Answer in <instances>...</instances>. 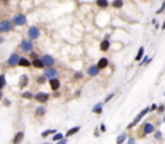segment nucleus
Instances as JSON below:
<instances>
[{"label":"nucleus","instance_id":"nucleus-1","mask_svg":"<svg viewBox=\"0 0 165 144\" xmlns=\"http://www.w3.org/2000/svg\"><path fill=\"white\" fill-rule=\"evenodd\" d=\"M149 111H151L149 107H144V109H143V111H141V112H140V114H138V115H136V117L133 119V122H132V123H130V125L127 127V130H133V128H135V127L138 125L140 122H141V120H143V119H144L146 115L149 114Z\"/></svg>","mask_w":165,"mask_h":144},{"label":"nucleus","instance_id":"nucleus-2","mask_svg":"<svg viewBox=\"0 0 165 144\" xmlns=\"http://www.w3.org/2000/svg\"><path fill=\"white\" fill-rule=\"evenodd\" d=\"M19 50H21L23 53H29V51H32V50H34V43H32V40L27 39V37L23 39V40L19 42Z\"/></svg>","mask_w":165,"mask_h":144},{"label":"nucleus","instance_id":"nucleus-3","mask_svg":"<svg viewBox=\"0 0 165 144\" xmlns=\"http://www.w3.org/2000/svg\"><path fill=\"white\" fill-rule=\"evenodd\" d=\"M34 99L37 101L39 104H47L50 99H52V96H50V93H45V91H37L34 93Z\"/></svg>","mask_w":165,"mask_h":144},{"label":"nucleus","instance_id":"nucleus-4","mask_svg":"<svg viewBox=\"0 0 165 144\" xmlns=\"http://www.w3.org/2000/svg\"><path fill=\"white\" fill-rule=\"evenodd\" d=\"M11 23H13V26L21 27V26H26L27 24V18H26V14H23V13H16L15 16L11 18Z\"/></svg>","mask_w":165,"mask_h":144},{"label":"nucleus","instance_id":"nucleus-5","mask_svg":"<svg viewBox=\"0 0 165 144\" xmlns=\"http://www.w3.org/2000/svg\"><path fill=\"white\" fill-rule=\"evenodd\" d=\"M154 131H155V125L152 123V122H144V123H143V131H141L143 136H149Z\"/></svg>","mask_w":165,"mask_h":144},{"label":"nucleus","instance_id":"nucleus-6","mask_svg":"<svg viewBox=\"0 0 165 144\" xmlns=\"http://www.w3.org/2000/svg\"><path fill=\"white\" fill-rule=\"evenodd\" d=\"M40 37V29L37 26H31L29 29H27V39H31L32 42L37 40Z\"/></svg>","mask_w":165,"mask_h":144},{"label":"nucleus","instance_id":"nucleus-7","mask_svg":"<svg viewBox=\"0 0 165 144\" xmlns=\"http://www.w3.org/2000/svg\"><path fill=\"white\" fill-rule=\"evenodd\" d=\"M19 58H21V55L19 53H11L10 55V58H8V59H6V66H8V67H16L18 66V63H19Z\"/></svg>","mask_w":165,"mask_h":144},{"label":"nucleus","instance_id":"nucleus-8","mask_svg":"<svg viewBox=\"0 0 165 144\" xmlns=\"http://www.w3.org/2000/svg\"><path fill=\"white\" fill-rule=\"evenodd\" d=\"M13 23L8 19H3V21H0V34H3V32H11L13 31Z\"/></svg>","mask_w":165,"mask_h":144},{"label":"nucleus","instance_id":"nucleus-9","mask_svg":"<svg viewBox=\"0 0 165 144\" xmlns=\"http://www.w3.org/2000/svg\"><path fill=\"white\" fill-rule=\"evenodd\" d=\"M40 59H42V63H44V66L45 67H53L55 66V58L52 56V55H42L40 56Z\"/></svg>","mask_w":165,"mask_h":144},{"label":"nucleus","instance_id":"nucleus-10","mask_svg":"<svg viewBox=\"0 0 165 144\" xmlns=\"http://www.w3.org/2000/svg\"><path fill=\"white\" fill-rule=\"evenodd\" d=\"M44 75L47 80H50V78H55V77H58V69H56L55 66L53 67H45L44 69Z\"/></svg>","mask_w":165,"mask_h":144},{"label":"nucleus","instance_id":"nucleus-11","mask_svg":"<svg viewBox=\"0 0 165 144\" xmlns=\"http://www.w3.org/2000/svg\"><path fill=\"white\" fill-rule=\"evenodd\" d=\"M99 72H101V69H99L96 64H91V66H88V69H87V75L88 77H96V75H99Z\"/></svg>","mask_w":165,"mask_h":144},{"label":"nucleus","instance_id":"nucleus-12","mask_svg":"<svg viewBox=\"0 0 165 144\" xmlns=\"http://www.w3.org/2000/svg\"><path fill=\"white\" fill-rule=\"evenodd\" d=\"M48 85L52 86V90H53V91H58V90L61 88V80H59L58 77H55V78H50V80H48Z\"/></svg>","mask_w":165,"mask_h":144},{"label":"nucleus","instance_id":"nucleus-13","mask_svg":"<svg viewBox=\"0 0 165 144\" xmlns=\"http://www.w3.org/2000/svg\"><path fill=\"white\" fill-rule=\"evenodd\" d=\"M109 48H111V39L104 37L101 42H99V50H101V51H107Z\"/></svg>","mask_w":165,"mask_h":144},{"label":"nucleus","instance_id":"nucleus-14","mask_svg":"<svg viewBox=\"0 0 165 144\" xmlns=\"http://www.w3.org/2000/svg\"><path fill=\"white\" fill-rule=\"evenodd\" d=\"M27 85H29V77H27L26 74H23V75L19 77V82H18V86H19L21 90H24V88H26Z\"/></svg>","mask_w":165,"mask_h":144},{"label":"nucleus","instance_id":"nucleus-15","mask_svg":"<svg viewBox=\"0 0 165 144\" xmlns=\"http://www.w3.org/2000/svg\"><path fill=\"white\" fill-rule=\"evenodd\" d=\"M18 66H19V67H32V63H31L29 58L21 56V58H19V63H18Z\"/></svg>","mask_w":165,"mask_h":144},{"label":"nucleus","instance_id":"nucleus-16","mask_svg":"<svg viewBox=\"0 0 165 144\" xmlns=\"http://www.w3.org/2000/svg\"><path fill=\"white\" fill-rule=\"evenodd\" d=\"M31 63H32V67H34V69H45L44 63H42V59H40V56H37V58H34V59H31Z\"/></svg>","mask_w":165,"mask_h":144},{"label":"nucleus","instance_id":"nucleus-17","mask_svg":"<svg viewBox=\"0 0 165 144\" xmlns=\"http://www.w3.org/2000/svg\"><path fill=\"white\" fill-rule=\"evenodd\" d=\"M80 130H82V127H80V125H75V127H72V128H69L67 131H66V135H64V136H66V138H71V136L77 135L79 131H80Z\"/></svg>","mask_w":165,"mask_h":144},{"label":"nucleus","instance_id":"nucleus-18","mask_svg":"<svg viewBox=\"0 0 165 144\" xmlns=\"http://www.w3.org/2000/svg\"><path fill=\"white\" fill-rule=\"evenodd\" d=\"M96 66L99 67V69H106V67H109V59L107 58H99V61L96 63Z\"/></svg>","mask_w":165,"mask_h":144},{"label":"nucleus","instance_id":"nucleus-19","mask_svg":"<svg viewBox=\"0 0 165 144\" xmlns=\"http://www.w3.org/2000/svg\"><path fill=\"white\" fill-rule=\"evenodd\" d=\"M103 107H104V103H96L95 106H93L91 112L95 115H99V114H103Z\"/></svg>","mask_w":165,"mask_h":144},{"label":"nucleus","instance_id":"nucleus-20","mask_svg":"<svg viewBox=\"0 0 165 144\" xmlns=\"http://www.w3.org/2000/svg\"><path fill=\"white\" fill-rule=\"evenodd\" d=\"M23 139H24V131H18L16 135H15V138H13V144H21L23 142Z\"/></svg>","mask_w":165,"mask_h":144},{"label":"nucleus","instance_id":"nucleus-21","mask_svg":"<svg viewBox=\"0 0 165 144\" xmlns=\"http://www.w3.org/2000/svg\"><path fill=\"white\" fill-rule=\"evenodd\" d=\"M47 114V109H45V104H40L37 109H35V117H44Z\"/></svg>","mask_w":165,"mask_h":144},{"label":"nucleus","instance_id":"nucleus-22","mask_svg":"<svg viewBox=\"0 0 165 144\" xmlns=\"http://www.w3.org/2000/svg\"><path fill=\"white\" fill-rule=\"evenodd\" d=\"M96 5H98V8L99 10H106V8H109V0H96Z\"/></svg>","mask_w":165,"mask_h":144},{"label":"nucleus","instance_id":"nucleus-23","mask_svg":"<svg viewBox=\"0 0 165 144\" xmlns=\"http://www.w3.org/2000/svg\"><path fill=\"white\" fill-rule=\"evenodd\" d=\"M127 138H128V135H127V131H122V133H120V135L117 136V139H116V144H125Z\"/></svg>","mask_w":165,"mask_h":144},{"label":"nucleus","instance_id":"nucleus-24","mask_svg":"<svg viewBox=\"0 0 165 144\" xmlns=\"http://www.w3.org/2000/svg\"><path fill=\"white\" fill-rule=\"evenodd\" d=\"M124 0H112V8H116V10H122V8H124Z\"/></svg>","mask_w":165,"mask_h":144},{"label":"nucleus","instance_id":"nucleus-25","mask_svg":"<svg viewBox=\"0 0 165 144\" xmlns=\"http://www.w3.org/2000/svg\"><path fill=\"white\" fill-rule=\"evenodd\" d=\"M152 61V56H143V59L138 63V66H141V67H144V66H148V64Z\"/></svg>","mask_w":165,"mask_h":144},{"label":"nucleus","instance_id":"nucleus-26","mask_svg":"<svg viewBox=\"0 0 165 144\" xmlns=\"http://www.w3.org/2000/svg\"><path fill=\"white\" fill-rule=\"evenodd\" d=\"M143 56H144V47H141V48L138 50V53H136V56H135V61L140 63V61L143 59Z\"/></svg>","mask_w":165,"mask_h":144},{"label":"nucleus","instance_id":"nucleus-27","mask_svg":"<svg viewBox=\"0 0 165 144\" xmlns=\"http://www.w3.org/2000/svg\"><path fill=\"white\" fill-rule=\"evenodd\" d=\"M52 136H53V138H52V141H53V142H58V141H61V139L64 138V135H63V133H58V131L53 133Z\"/></svg>","mask_w":165,"mask_h":144},{"label":"nucleus","instance_id":"nucleus-28","mask_svg":"<svg viewBox=\"0 0 165 144\" xmlns=\"http://www.w3.org/2000/svg\"><path fill=\"white\" fill-rule=\"evenodd\" d=\"M53 133H56V130L48 128V130H45V131H42V138H48V136H52Z\"/></svg>","mask_w":165,"mask_h":144},{"label":"nucleus","instance_id":"nucleus-29","mask_svg":"<svg viewBox=\"0 0 165 144\" xmlns=\"http://www.w3.org/2000/svg\"><path fill=\"white\" fill-rule=\"evenodd\" d=\"M5 86H6V75L0 74V90H3Z\"/></svg>","mask_w":165,"mask_h":144},{"label":"nucleus","instance_id":"nucleus-30","mask_svg":"<svg viewBox=\"0 0 165 144\" xmlns=\"http://www.w3.org/2000/svg\"><path fill=\"white\" fill-rule=\"evenodd\" d=\"M152 135H154V138H155L157 141H162V139H163V136H162V131H160V130H155V131H154Z\"/></svg>","mask_w":165,"mask_h":144},{"label":"nucleus","instance_id":"nucleus-31","mask_svg":"<svg viewBox=\"0 0 165 144\" xmlns=\"http://www.w3.org/2000/svg\"><path fill=\"white\" fill-rule=\"evenodd\" d=\"M23 98L24 99H34V93H31V91H23Z\"/></svg>","mask_w":165,"mask_h":144},{"label":"nucleus","instance_id":"nucleus-32","mask_svg":"<svg viewBox=\"0 0 165 144\" xmlns=\"http://www.w3.org/2000/svg\"><path fill=\"white\" fill-rule=\"evenodd\" d=\"M45 82H48V80H47V78H45V75H44V74H42V75H39V77H37V83H39V85H44Z\"/></svg>","mask_w":165,"mask_h":144},{"label":"nucleus","instance_id":"nucleus-33","mask_svg":"<svg viewBox=\"0 0 165 144\" xmlns=\"http://www.w3.org/2000/svg\"><path fill=\"white\" fill-rule=\"evenodd\" d=\"M125 144H136V139H135V136H128Z\"/></svg>","mask_w":165,"mask_h":144},{"label":"nucleus","instance_id":"nucleus-34","mask_svg":"<svg viewBox=\"0 0 165 144\" xmlns=\"http://www.w3.org/2000/svg\"><path fill=\"white\" fill-rule=\"evenodd\" d=\"M114 96H116V93H109V95L106 96V99H104V103H109V101H112V99H114Z\"/></svg>","mask_w":165,"mask_h":144},{"label":"nucleus","instance_id":"nucleus-35","mask_svg":"<svg viewBox=\"0 0 165 144\" xmlns=\"http://www.w3.org/2000/svg\"><path fill=\"white\" fill-rule=\"evenodd\" d=\"M157 112H159V114H163V112H165V104H159V106H157Z\"/></svg>","mask_w":165,"mask_h":144},{"label":"nucleus","instance_id":"nucleus-36","mask_svg":"<svg viewBox=\"0 0 165 144\" xmlns=\"http://www.w3.org/2000/svg\"><path fill=\"white\" fill-rule=\"evenodd\" d=\"M162 13H165V2L160 5V8L159 10H157V14H162Z\"/></svg>","mask_w":165,"mask_h":144},{"label":"nucleus","instance_id":"nucleus-37","mask_svg":"<svg viewBox=\"0 0 165 144\" xmlns=\"http://www.w3.org/2000/svg\"><path fill=\"white\" fill-rule=\"evenodd\" d=\"M82 77H83L82 72H75V74H74V78H77V80H79V78H82Z\"/></svg>","mask_w":165,"mask_h":144},{"label":"nucleus","instance_id":"nucleus-38","mask_svg":"<svg viewBox=\"0 0 165 144\" xmlns=\"http://www.w3.org/2000/svg\"><path fill=\"white\" fill-rule=\"evenodd\" d=\"M27 55L31 56V59H34V58H37V53H35L34 50H32V51H29V53H27Z\"/></svg>","mask_w":165,"mask_h":144},{"label":"nucleus","instance_id":"nucleus-39","mask_svg":"<svg viewBox=\"0 0 165 144\" xmlns=\"http://www.w3.org/2000/svg\"><path fill=\"white\" fill-rule=\"evenodd\" d=\"M3 106H5V107H10V106H11V101H10V99H5V101H3Z\"/></svg>","mask_w":165,"mask_h":144},{"label":"nucleus","instance_id":"nucleus-40","mask_svg":"<svg viewBox=\"0 0 165 144\" xmlns=\"http://www.w3.org/2000/svg\"><path fill=\"white\" fill-rule=\"evenodd\" d=\"M56 144H67V138H66V136H64V138H63L61 141H58Z\"/></svg>","mask_w":165,"mask_h":144},{"label":"nucleus","instance_id":"nucleus-41","mask_svg":"<svg viewBox=\"0 0 165 144\" xmlns=\"http://www.w3.org/2000/svg\"><path fill=\"white\" fill-rule=\"evenodd\" d=\"M152 26H154V27H159V21H157V19H152Z\"/></svg>","mask_w":165,"mask_h":144},{"label":"nucleus","instance_id":"nucleus-42","mask_svg":"<svg viewBox=\"0 0 165 144\" xmlns=\"http://www.w3.org/2000/svg\"><path fill=\"white\" fill-rule=\"evenodd\" d=\"M99 130H101V131L104 133V131H106V125H104V123H101V125H99Z\"/></svg>","mask_w":165,"mask_h":144},{"label":"nucleus","instance_id":"nucleus-43","mask_svg":"<svg viewBox=\"0 0 165 144\" xmlns=\"http://www.w3.org/2000/svg\"><path fill=\"white\" fill-rule=\"evenodd\" d=\"M149 109H151V111H152V112H154V111H157V104H152V106H151V107H149Z\"/></svg>","mask_w":165,"mask_h":144},{"label":"nucleus","instance_id":"nucleus-44","mask_svg":"<svg viewBox=\"0 0 165 144\" xmlns=\"http://www.w3.org/2000/svg\"><path fill=\"white\" fill-rule=\"evenodd\" d=\"M53 96H55V98H59V96H61V93H59V90H58V91H55V95H53Z\"/></svg>","mask_w":165,"mask_h":144},{"label":"nucleus","instance_id":"nucleus-45","mask_svg":"<svg viewBox=\"0 0 165 144\" xmlns=\"http://www.w3.org/2000/svg\"><path fill=\"white\" fill-rule=\"evenodd\" d=\"M3 99V90H0V101Z\"/></svg>","mask_w":165,"mask_h":144},{"label":"nucleus","instance_id":"nucleus-46","mask_svg":"<svg viewBox=\"0 0 165 144\" xmlns=\"http://www.w3.org/2000/svg\"><path fill=\"white\" fill-rule=\"evenodd\" d=\"M160 29H162V31H165V21H163V23L160 24Z\"/></svg>","mask_w":165,"mask_h":144},{"label":"nucleus","instance_id":"nucleus-47","mask_svg":"<svg viewBox=\"0 0 165 144\" xmlns=\"http://www.w3.org/2000/svg\"><path fill=\"white\" fill-rule=\"evenodd\" d=\"M3 42H5V39L2 37V35H0V43H3Z\"/></svg>","mask_w":165,"mask_h":144},{"label":"nucleus","instance_id":"nucleus-48","mask_svg":"<svg viewBox=\"0 0 165 144\" xmlns=\"http://www.w3.org/2000/svg\"><path fill=\"white\" fill-rule=\"evenodd\" d=\"M0 2H3V3H10V0H0Z\"/></svg>","mask_w":165,"mask_h":144},{"label":"nucleus","instance_id":"nucleus-49","mask_svg":"<svg viewBox=\"0 0 165 144\" xmlns=\"http://www.w3.org/2000/svg\"><path fill=\"white\" fill-rule=\"evenodd\" d=\"M162 122H163V123H165V112H163V119H162Z\"/></svg>","mask_w":165,"mask_h":144},{"label":"nucleus","instance_id":"nucleus-50","mask_svg":"<svg viewBox=\"0 0 165 144\" xmlns=\"http://www.w3.org/2000/svg\"><path fill=\"white\" fill-rule=\"evenodd\" d=\"M44 144H50V142H44Z\"/></svg>","mask_w":165,"mask_h":144},{"label":"nucleus","instance_id":"nucleus-51","mask_svg":"<svg viewBox=\"0 0 165 144\" xmlns=\"http://www.w3.org/2000/svg\"><path fill=\"white\" fill-rule=\"evenodd\" d=\"M163 96H165V95H163Z\"/></svg>","mask_w":165,"mask_h":144}]
</instances>
